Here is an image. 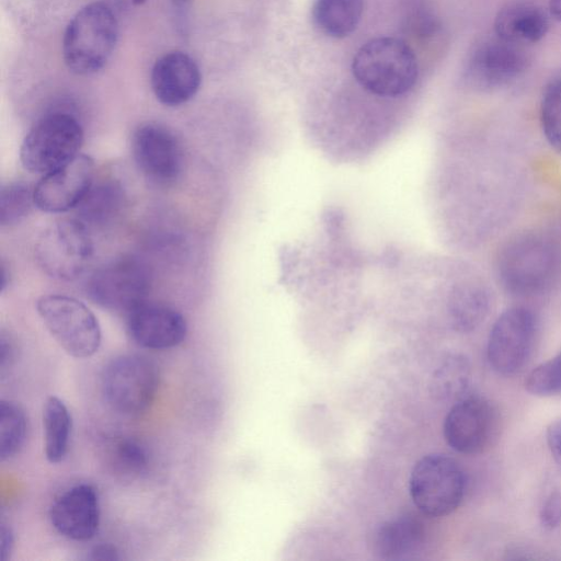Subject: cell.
<instances>
[{"label": "cell", "instance_id": "obj_25", "mask_svg": "<svg viewBox=\"0 0 561 561\" xmlns=\"http://www.w3.org/2000/svg\"><path fill=\"white\" fill-rule=\"evenodd\" d=\"M490 309L488 291L478 285L459 289L450 305V318L455 330L471 332L486 318Z\"/></svg>", "mask_w": 561, "mask_h": 561}, {"label": "cell", "instance_id": "obj_22", "mask_svg": "<svg viewBox=\"0 0 561 561\" xmlns=\"http://www.w3.org/2000/svg\"><path fill=\"white\" fill-rule=\"evenodd\" d=\"M364 11V0H314L312 19L327 36L344 38L358 26Z\"/></svg>", "mask_w": 561, "mask_h": 561}, {"label": "cell", "instance_id": "obj_16", "mask_svg": "<svg viewBox=\"0 0 561 561\" xmlns=\"http://www.w3.org/2000/svg\"><path fill=\"white\" fill-rule=\"evenodd\" d=\"M49 520L61 536L89 540L100 525V501L95 488L88 483L73 485L59 494L50 505Z\"/></svg>", "mask_w": 561, "mask_h": 561}, {"label": "cell", "instance_id": "obj_32", "mask_svg": "<svg viewBox=\"0 0 561 561\" xmlns=\"http://www.w3.org/2000/svg\"><path fill=\"white\" fill-rule=\"evenodd\" d=\"M550 454L561 469V419L552 422L546 432Z\"/></svg>", "mask_w": 561, "mask_h": 561}, {"label": "cell", "instance_id": "obj_28", "mask_svg": "<svg viewBox=\"0 0 561 561\" xmlns=\"http://www.w3.org/2000/svg\"><path fill=\"white\" fill-rule=\"evenodd\" d=\"M34 204V188L22 182L2 186L0 192V224L11 226L20 222L31 211Z\"/></svg>", "mask_w": 561, "mask_h": 561}, {"label": "cell", "instance_id": "obj_37", "mask_svg": "<svg viewBox=\"0 0 561 561\" xmlns=\"http://www.w3.org/2000/svg\"><path fill=\"white\" fill-rule=\"evenodd\" d=\"M172 3V7L178 10L179 12H182L183 10L187 9L191 4L192 0H170Z\"/></svg>", "mask_w": 561, "mask_h": 561}, {"label": "cell", "instance_id": "obj_3", "mask_svg": "<svg viewBox=\"0 0 561 561\" xmlns=\"http://www.w3.org/2000/svg\"><path fill=\"white\" fill-rule=\"evenodd\" d=\"M118 37V23L110 5L92 2L68 23L62 39L67 68L80 76L92 75L111 58Z\"/></svg>", "mask_w": 561, "mask_h": 561}, {"label": "cell", "instance_id": "obj_24", "mask_svg": "<svg viewBox=\"0 0 561 561\" xmlns=\"http://www.w3.org/2000/svg\"><path fill=\"white\" fill-rule=\"evenodd\" d=\"M72 420L66 404L57 397L47 398L43 409L44 449L50 463H58L67 455Z\"/></svg>", "mask_w": 561, "mask_h": 561}, {"label": "cell", "instance_id": "obj_2", "mask_svg": "<svg viewBox=\"0 0 561 561\" xmlns=\"http://www.w3.org/2000/svg\"><path fill=\"white\" fill-rule=\"evenodd\" d=\"M352 72L368 92L394 98L410 91L419 76V66L411 46L397 37H376L355 53Z\"/></svg>", "mask_w": 561, "mask_h": 561}, {"label": "cell", "instance_id": "obj_5", "mask_svg": "<svg viewBox=\"0 0 561 561\" xmlns=\"http://www.w3.org/2000/svg\"><path fill=\"white\" fill-rule=\"evenodd\" d=\"M409 491L421 513L443 517L460 505L466 491V477L456 460L446 455L432 454L413 466Z\"/></svg>", "mask_w": 561, "mask_h": 561}, {"label": "cell", "instance_id": "obj_26", "mask_svg": "<svg viewBox=\"0 0 561 561\" xmlns=\"http://www.w3.org/2000/svg\"><path fill=\"white\" fill-rule=\"evenodd\" d=\"M26 436V419L23 410L11 401L0 403V458L2 461L15 456Z\"/></svg>", "mask_w": 561, "mask_h": 561}, {"label": "cell", "instance_id": "obj_39", "mask_svg": "<svg viewBox=\"0 0 561 561\" xmlns=\"http://www.w3.org/2000/svg\"><path fill=\"white\" fill-rule=\"evenodd\" d=\"M135 5H140L145 3L147 0H130Z\"/></svg>", "mask_w": 561, "mask_h": 561}, {"label": "cell", "instance_id": "obj_31", "mask_svg": "<svg viewBox=\"0 0 561 561\" xmlns=\"http://www.w3.org/2000/svg\"><path fill=\"white\" fill-rule=\"evenodd\" d=\"M541 526L553 530L561 525V489H557L546 499L539 514Z\"/></svg>", "mask_w": 561, "mask_h": 561}, {"label": "cell", "instance_id": "obj_11", "mask_svg": "<svg viewBox=\"0 0 561 561\" xmlns=\"http://www.w3.org/2000/svg\"><path fill=\"white\" fill-rule=\"evenodd\" d=\"M536 319L525 307H512L503 311L492 325L486 354L492 368L511 376L523 368L534 344Z\"/></svg>", "mask_w": 561, "mask_h": 561}, {"label": "cell", "instance_id": "obj_15", "mask_svg": "<svg viewBox=\"0 0 561 561\" xmlns=\"http://www.w3.org/2000/svg\"><path fill=\"white\" fill-rule=\"evenodd\" d=\"M130 337L150 350H167L179 345L186 335L185 318L174 308L144 301L126 313Z\"/></svg>", "mask_w": 561, "mask_h": 561}, {"label": "cell", "instance_id": "obj_30", "mask_svg": "<svg viewBox=\"0 0 561 561\" xmlns=\"http://www.w3.org/2000/svg\"><path fill=\"white\" fill-rule=\"evenodd\" d=\"M525 388L539 397L561 393V352L535 367L525 380Z\"/></svg>", "mask_w": 561, "mask_h": 561}, {"label": "cell", "instance_id": "obj_1", "mask_svg": "<svg viewBox=\"0 0 561 561\" xmlns=\"http://www.w3.org/2000/svg\"><path fill=\"white\" fill-rule=\"evenodd\" d=\"M496 270L501 284L511 294L540 295L561 276V247L545 233L516 236L501 249Z\"/></svg>", "mask_w": 561, "mask_h": 561}, {"label": "cell", "instance_id": "obj_9", "mask_svg": "<svg viewBox=\"0 0 561 561\" xmlns=\"http://www.w3.org/2000/svg\"><path fill=\"white\" fill-rule=\"evenodd\" d=\"M151 275L137 257L122 256L100 266L87 279L85 293L96 305L125 314L147 300Z\"/></svg>", "mask_w": 561, "mask_h": 561}, {"label": "cell", "instance_id": "obj_34", "mask_svg": "<svg viewBox=\"0 0 561 561\" xmlns=\"http://www.w3.org/2000/svg\"><path fill=\"white\" fill-rule=\"evenodd\" d=\"M0 543H1V560L7 561L12 553L14 546V536L12 529L5 525L1 524L0 528Z\"/></svg>", "mask_w": 561, "mask_h": 561}, {"label": "cell", "instance_id": "obj_27", "mask_svg": "<svg viewBox=\"0 0 561 561\" xmlns=\"http://www.w3.org/2000/svg\"><path fill=\"white\" fill-rule=\"evenodd\" d=\"M401 27L412 38L426 39L439 31L440 21L426 0H407L402 7Z\"/></svg>", "mask_w": 561, "mask_h": 561}, {"label": "cell", "instance_id": "obj_6", "mask_svg": "<svg viewBox=\"0 0 561 561\" xmlns=\"http://www.w3.org/2000/svg\"><path fill=\"white\" fill-rule=\"evenodd\" d=\"M37 312L57 343L71 356L87 358L101 345V328L94 313L80 300L66 295H45Z\"/></svg>", "mask_w": 561, "mask_h": 561}, {"label": "cell", "instance_id": "obj_19", "mask_svg": "<svg viewBox=\"0 0 561 561\" xmlns=\"http://www.w3.org/2000/svg\"><path fill=\"white\" fill-rule=\"evenodd\" d=\"M422 522L411 514L382 522L373 534V551L382 560H403L421 549L424 540Z\"/></svg>", "mask_w": 561, "mask_h": 561}, {"label": "cell", "instance_id": "obj_21", "mask_svg": "<svg viewBox=\"0 0 561 561\" xmlns=\"http://www.w3.org/2000/svg\"><path fill=\"white\" fill-rule=\"evenodd\" d=\"M101 456L106 469L117 478L135 479L146 473L149 455L137 440L114 436L101 444Z\"/></svg>", "mask_w": 561, "mask_h": 561}, {"label": "cell", "instance_id": "obj_13", "mask_svg": "<svg viewBox=\"0 0 561 561\" xmlns=\"http://www.w3.org/2000/svg\"><path fill=\"white\" fill-rule=\"evenodd\" d=\"M526 67L522 47L495 36L473 48L466 65V78L474 88L494 90L514 82Z\"/></svg>", "mask_w": 561, "mask_h": 561}, {"label": "cell", "instance_id": "obj_20", "mask_svg": "<svg viewBox=\"0 0 561 561\" xmlns=\"http://www.w3.org/2000/svg\"><path fill=\"white\" fill-rule=\"evenodd\" d=\"M124 191L113 180L93 182L77 208V219L90 227H103L119 214L124 205Z\"/></svg>", "mask_w": 561, "mask_h": 561}, {"label": "cell", "instance_id": "obj_7", "mask_svg": "<svg viewBox=\"0 0 561 561\" xmlns=\"http://www.w3.org/2000/svg\"><path fill=\"white\" fill-rule=\"evenodd\" d=\"M93 255L90 229L77 218L57 220L37 238L35 259L50 277L72 280L88 267Z\"/></svg>", "mask_w": 561, "mask_h": 561}, {"label": "cell", "instance_id": "obj_14", "mask_svg": "<svg viewBox=\"0 0 561 561\" xmlns=\"http://www.w3.org/2000/svg\"><path fill=\"white\" fill-rule=\"evenodd\" d=\"M94 162L79 153L54 171L44 174L34 186V204L45 213L76 208L94 182Z\"/></svg>", "mask_w": 561, "mask_h": 561}, {"label": "cell", "instance_id": "obj_36", "mask_svg": "<svg viewBox=\"0 0 561 561\" xmlns=\"http://www.w3.org/2000/svg\"><path fill=\"white\" fill-rule=\"evenodd\" d=\"M549 9L553 18L561 21V0H550Z\"/></svg>", "mask_w": 561, "mask_h": 561}, {"label": "cell", "instance_id": "obj_35", "mask_svg": "<svg viewBox=\"0 0 561 561\" xmlns=\"http://www.w3.org/2000/svg\"><path fill=\"white\" fill-rule=\"evenodd\" d=\"M12 357H13V351H12L11 344L4 339V336H1L0 367H1L2 375L4 374L5 369L10 366Z\"/></svg>", "mask_w": 561, "mask_h": 561}, {"label": "cell", "instance_id": "obj_23", "mask_svg": "<svg viewBox=\"0 0 561 561\" xmlns=\"http://www.w3.org/2000/svg\"><path fill=\"white\" fill-rule=\"evenodd\" d=\"M471 365L462 354L445 355L432 373L431 394L439 401H454L466 396L471 381Z\"/></svg>", "mask_w": 561, "mask_h": 561}, {"label": "cell", "instance_id": "obj_18", "mask_svg": "<svg viewBox=\"0 0 561 561\" xmlns=\"http://www.w3.org/2000/svg\"><path fill=\"white\" fill-rule=\"evenodd\" d=\"M548 28L546 12L531 0H514L506 3L499 10L494 20L495 35L519 46L539 42Z\"/></svg>", "mask_w": 561, "mask_h": 561}, {"label": "cell", "instance_id": "obj_8", "mask_svg": "<svg viewBox=\"0 0 561 561\" xmlns=\"http://www.w3.org/2000/svg\"><path fill=\"white\" fill-rule=\"evenodd\" d=\"M101 387L106 402L119 413L131 415L147 410L159 387V371L145 356L127 354L105 367Z\"/></svg>", "mask_w": 561, "mask_h": 561}, {"label": "cell", "instance_id": "obj_12", "mask_svg": "<svg viewBox=\"0 0 561 561\" xmlns=\"http://www.w3.org/2000/svg\"><path fill=\"white\" fill-rule=\"evenodd\" d=\"M131 151L139 170L156 184H171L181 174V146L175 135L161 124L150 122L138 126L131 137Z\"/></svg>", "mask_w": 561, "mask_h": 561}, {"label": "cell", "instance_id": "obj_4", "mask_svg": "<svg viewBox=\"0 0 561 561\" xmlns=\"http://www.w3.org/2000/svg\"><path fill=\"white\" fill-rule=\"evenodd\" d=\"M82 141V126L72 114H46L24 137L21 163L31 173L47 174L79 154Z\"/></svg>", "mask_w": 561, "mask_h": 561}, {"label": "cell", "instance_id": "obj_17", "mask_svg": "<svg viewBox=\"0 0 561 561\" xmlns=\"http://www.w3.org/2000/svg\"><path fill=\"white\" fill-rule=\"evenodd\" d=\"M202 75L196 61L186 53L174 50L154 62L150 84L157 100L167 106L188 102L198 91Z\"/></svg>", "mask_w": 561, "mask_h": 561}, {"label": "cell", "instance_id": "obj_10", "mask_svg": "<svg viewBox=\"0 0 561 561\" xmlns=\"http://www.w3.org/2000/svg\"><path fill=\"white\" fill-rule=\"evenodd\" d=\"M500 417L495 407L480 396H465L447 413L443 432L456 451L476 455L488 449L499 432Z\"/></svg>", "mask_w": 561, "mask_h": 561}, {"label": "cell", "instance_id": "obj_29", "mask_svg": "<svg viewBox=\"0 0 561 561\" xmlns=\"http://www.w3.org/2000/svg\"><path fill=\"white\" fill-rule=\"evenodd\" d=\"M540 121L546 139L561 154V79L546 88L541 100Z\"/></svg>", "mask_w": 561, "mask_h": 561}, {"label": "cell", "instance_id": "obj_38", "mask_svg": "<svg viewBox=\"0 0 561 561\" xmlns=\"http://www.w3.org/2000/svg\"><path fill=\"white\" fill-rule=\"evenodd\" d=\"M8 275H9V273L5 271V266L2 264L1 265V282H0L1 291H3L4 288L9 284V282L7 280Z\"/></svg>", "mask_w": 561, "mask_h": 561}, {"label": "cell", "instance_id": "obj_33", "mask_svg": "<svg viewBox=\"0 0 561 561\" xmlns=\"http://www.w3.org/2000/svg\"><path fill=\"white\" fill-rule=\"evenodd\" d=\"M88 558L91 560H118L119 556L113 545L99 543L91 549Z\"/></svg>", "mask_w": 561, "mask_h": 561}]
</instances>
